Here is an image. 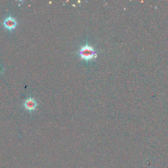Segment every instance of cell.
Segmentation results:
<instances>
[{
	"instance_id": "cell-1",
	"label": "cell",
	"mask_w": 168,
	"mask_h": 168,
	"mask_svg": "<svg viewBox=\"0 0 168 168\" xmlns=\"http://www.w3.org/2000/svg\"><path fill=\"white\" fill-rule=\"evenodd\" d=\"M78 54L81 59L87 62L93 61L97 57V53L95 48L89 45L87 43L80 48Z\"/></svg>"
},
{
	"instance_id": "cell-2",
	"label": "cell",
	"mask_w": 168,
	"mask_h": 168,
	"mask_svg": "<svg viewBox=\"0 0 168 168\" xmlns=\"http://www.w3.org/2000/svg\"><path fill=\"white\" fill-rule=\"evenodd\" d=\"M3 27L9 31H12L15 30L17 26V21L15 19V17L9 15L4 19L3 21Z\"/></svg>"
},
{
	"instance_id": "cell-3",
	"label": "cell",
	"mask_w": 168,
	"mask_h": 168,
	"mask_svg": "<svg viewBox=\"0 0 168 168\" xmlns=\"http://www.w3.org/2000/svg\"><path fill=\"white\" fill-rule=\"evenodd\" d=\"M25 109L29 112H33L37 109L38 103L33 97H30L26 99L23 103Z\"/></svg>"
},
{
	"instance_id": "cell-4",
	"label": "cell",
	"mask_w": 168,
	"mask_h": 168,
	"mask_svg": "<svg viewBox=\"0 0 168 168\" xmlns=\"http://www.w3.org/2000/svg\"><path fill=\"white\" fill-rule=\"evenodd\" d=\"M4 71H5V69L3 67V66L1 65V64H0V75H2V74H4Z\"/></svg>"
}]
</instances>
